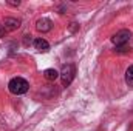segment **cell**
<instances>
[{
    "instance_id": "9",
    "label": "cell",
    "mask_w": 133,
    "mask_h": 131,
    "mask_svg": "<svg viewBox=\"0 0 133 131\" xmlns=\"http://www.w3.org/2000/svg\"><path fill=\"white\" fill-rule=\"evenodd\" d=\"M6 3H8V5H11V6H19V5H20V2H19V0H17V2H16V0H8Z\"/></svg>"
},
{
    "instance_id": "1",
    "label": "cell",
    "mask_w": 133,
    "mask_h": 131,
    "mask_svg": "<svg viewBox=\"0 0 133 131\" xmlns=\"http://www.w3.org/2000/svg\"><path fill=\"white\" fill-rule=\"evenodd\" d=\"M8 90H9L12 94L20 96V94H25V93L30 90V83H28V80H25L23 77H14V79L9 80Z\"/></svg>"
},
{
    "instance_id": "2",
    "label": "cell",
    "mask_w": 133,
    "mask_h": 131,
    "mask_svg": "<svg viewBox=\"0 0 133 131\" xmlns=\"http://www.w3.org/2000/svg\"><path fill=\"white\" fill-rule=\"evenodd\" d=\"M74 74H76V68H74L73 63H66V65L62 66V71L59 72V76H61V80H62V85L64 86H68L73 82Z\"/></svg>"
},
{
    "instance_id": "5",
    "label": "cell",
    "mask_w": 133,
    "mask_h": 131,
    "mask_svg": "<svg viewBox=\"0 0 133 131\" xmlns=\"http://www.w3.org/2000/svg\"><path fill=\"white\" fill-rule=\"evenodd\" d=\"M36 28L40 33H46V31H50L53 28V22L50 19H39L37 23H36Z\"/></svg>"
},
{
    "instance_id": "10",
    "label": "cell",
    "mask_w": 133,
    "mask_h": 131,
    "mask_svg": "<svg viewBox=\"0 0 133 131\" xmlns=\"http://www.w3.org/2000/svg\"><path fill=\"white\" fill-rule=\"evenodd\" d=\"M77 28H79V25H77V23H71V26H70V31H71V33H74Z\"/></svg>"
},
{
    "instance_id": "8",
    "label": "cell",
    "mask_w": 133,
    "mask_h": 131,
    "mask_svg": "<svg viewBox=\"0 0 133 131\" xmlns=\"http://www.w3.org/2000/svg\"><path fill=\"white\" fill-rule=\"evenodd\" d=\"M125 83L133 88V65L129 66L127 71H125Z\"/></svg>"
},
{
    "instance_id": "3",
    "label": "cell",
    "mask_w": 133,
    "mask_h": 131,
    "mask_svg": "<svg viewBox=\"0 0 133 131\" xmlns=\"http://www.w3.org/2000/svg\"><path fill=\"white\" fill-rule=\"evenodd\" d=\"M130 37H132V33H130L129 30H121V31H118V33L111 37V43L122 48V46L130 40Z\"/></svg>"
},
{
    "instance_id": "4",
    "label": "cell",
    "mask_w": 133,
    "mask_h": 131,
    "mask_svg": "<svg viewBox=\"0 0 133 131\" xmlns=\"http://www.w3.org/2000/svg\"><path fill=\"white\" fill-rule=\"evenodd\" d=\"M20 26V20L16 17H6L3 20V30L5 31H14Z\"/></svg>"
},
{
    "instance_id": "6",
    "label": "cell",
    "mask_w": 133,
    "mask_h": 131,
    "mask_svg": "<svg viewBox=\"0 0 133 131\" xmlns=\"http://www.w3.org/2000/svg\"><path fill=\"white\" fill-rule=\"evenodd\" d=\"M33 45H34V48L39 51V53H48L50 51V43L45 40V39H36L33 42Z\"/></svg>"
},
{
    "instance_id": "7",
    "label": "cell",
    "mask_w": 133,
    "mask_h": 131,
    "mask_svg": "<svg viewBox=\"0 0 133 131\" xmlns=\"http://www.w3.org/2000/svg\"><path fill=\"white\" fill-rule=\"evenodd\" d=\"M43 77H45L46 80H50V82H54V80L59 77V71L54 69V68H48V69L43 71Z\"/></svg>"
}]
</instances>
